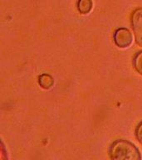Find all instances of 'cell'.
<instances>
[{
    "mask_svg": "<svg viewBox=\"0 0 142 160\" xmlns=\"http://www.w3.org/2000/svg\"><path fill=\"white\" fill-rule=\"evenodd\" d=\"M112 160H141L140 152L134 144L125 140H117L110 148Z\"/></svg>",
    "mask_w": 142,
    "mask_h": 160,
    "instance_id": "obj_1",
    "label": "cell"
},
{
    "mask_svg": "<svg viewBox=\"0 0 142 160\" xmlns=\"http://www.w3.org/2000/svg\"><path fill=\"white\" fill-rule=\"evenodd\" d=\"M131 21L136 42L142 47V8L135 10Z\"/></svg>",
    "mask_w": 142,
    "mask_h": 160,
    "instance_id": "obj_2",
    "label": "cell"
},
{
    "mask_svg": "<svg viewBox=\"0 0 142 160\" xmlns=\"http://www.w3.org/2000/svg\"><path fill=\"white\" fill-rule=\"evenodd\" d=\"M114 40L118 47L125 48L130 46L132 43V34L129 30L124 28L117 29L115 32Z\"/></svg>",
    "mask_w": 142,
    "mask_h": 160,
    "instance_id": "obj_3",
    "label": "cell"
},
{
    "mask_svg": "<svg viewBox=\"0 0 142 160\" xmlns=\"http://www.w3.org/2000/svg\"><path fill=\"white\" fill-rule=\"evenodd\" d=\"M39 84L45 89H49L54 84V80L48 74H42L39 77Z\"/></svg>",
    "mask_w": 142,
    "mask_h": 160,
    "instance_id": "obj_4",
    "label": "cell"
},
{
    "mask_svg": "<svg viewBox=\"0 0 142 160\" xmlns=\"http://www.w3.org/2000/svg\"><path fill=\"white\" fill-rule=\"evenodd\" d=\"M77 7L81 13L87 14L92 8V0H79Z\"/></svg>",
    "mask_w": 142,
    "mask_h": 160,
    "instance_id": "obj_5",
    "label": "cell"
},
{
    "mask_svg": "<svg viewBox=\"0 0 142 160\" xmlns=\"http://www.w3.org/2000/svg\"><path fill=\"white\" fill-rule=\"evenodd\" d=\"M134 67L137 72L142 75V51L135 55L134 58Z\"/></svg>",
    "mask_w": 142,
    "mask_h": 160,
    "instance_id": "obj_6",
    "label": "cell"
},
{
    "mask_svg": "<svg viewBox=\"0 0 142 160\" xmlns=\"http://www.w3.org/2000/svg\"><path fill=\"white\" fill-rule=\"evenodd\" d=\"M136 137L139 140V142L142 143V122L138 125L136 128Z\"/></svg>",
    "mask_w": 142,
    "mask_h": 160,
    "instance_id": "obj_7",
    "label": "cell"
}]
</instances>
